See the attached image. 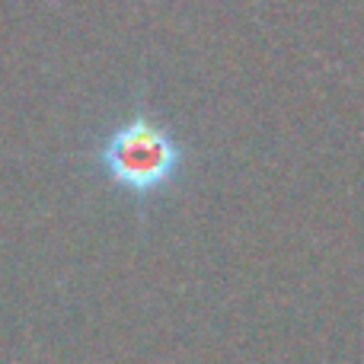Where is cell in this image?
Listing matches in <instances>:
<instances>
[{
    "mask_svg": "<svg viewBox=\"0 0 364 364\" xmlns=\"http://www.w3.org/2000/svg\"><path fill=\"white\" fill-rule=\"evenodd\" d=\"M93 164L115 192L132 205L147 208L186 179L188 147L166 122L147 109H134L100 138Z\"/></svg>",
    "mask_w": 364,
    "mask_h": 364,
    "instance_id": "6da1fadb",
    "label": "cell"
}]
</instances>
